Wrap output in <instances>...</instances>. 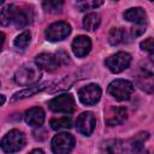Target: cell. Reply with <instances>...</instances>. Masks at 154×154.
<instances>
[{
    "instance_id": "6da1fadb",
    "label": "cell",
    "mask_w": 154,
    "mask_h": 154,
    "mask_svg": "<svg viewBox=\"0 0 154 154\" xmlns=\"http://www.w3.org/2000/svg\"><path fill=\"white\" fill-rule=\"evenodd\" d=\"M136 84L147 93H154V64L150 61H144L138 65L135 73Z\"/></svg>"
},
{
    "instance_id": "7a4b0ae2",
    "label": "cell",
    "mask_w": 154,
    "mask_h": 154,
    "mask_svg": "<svg viewBox=\"0 0 154 154\" xmlns=\"http://www.w3.org/2000/svg\"><path fill=\"white\" fill-rule=\"evenodd\" d=\"M40 78H41L40 67L34 64H24L14 73V82L22 87L35 84L40 81Z\"/></svg>"
},
{
    "instance_id": "3957f363",
    "label": "cell",
    "mask_w": 154,
    "mask_h": 154,
    "mask_svg": "<svg viewBox=\"0 0 154 154\" xmlns=\"http://www.w3.org/2000/svg\"><path fill=\"white\" fill-rule=\"evenodd\" d=\"M135 90L134 84L128 79H114L109 83L107 91L111 96H113L118 101H126L131 97L132 93Z\"/></svg>"
},
{
    "instance_id": "277c9868",
    "label": "cell",
    "mask_w": 154,
    "mask_h": 154,
    "mask_svg": "<svg viewBox=\"0 0 154 154\" xmlns=\"http://www.w3.org/2000/svg\"><path fill=\"white\" fill-rule=\"evenodd\" d=\"M24 146H25V135L17 129L8 131L1 140V149L4 153L7 154L19 152Z\"/></svg>"
},
{
    "instance_id": "5b68a950",
    "label": "cell",
    "mask_w": 154,
    "mask_h": 154,
    "mask_svg": "<svg viewBox=\"0 0 154 154\" xmlns=\"http://www.w3.org/2000/svg\"><path fill=\"white\" fill-rule=\"evenodd\" d=\"M48 107L53 112L58 113H72L76 109V102L71 94H61L53 97L48 102Z\"/></svg>"
},
{
    "instance_id": "8992f818",
    "label": "cell",
    "mask_w": 154,
    "mask_h": 154,
    "mask_svg": "<svg viewBox=\"0 0 154 154\" xmlns=\"http://www.w3.org/2000/svg\"><path fill=\"white\" fill-rule=\"evenodd\" d=\"M51 146L54 154H70L75 147V138L71 134L60 132L52 138Z\"/></svg>"
},
{
    "instance_id": "52a82bcc",
    "label": "cell",
    "mask_w": 154,
    "mask_h": 154,
    "mask_svg": "<svg viewBox=\"0 0 154 154\" xmlns=\"http://www.w3.org/2000/svg\"><path fill=\"white\" fill-rule=\"evenodd\" d=\"M130 64H131V55L126 52H117L116 54H112L105 60L106 67L113 73H119L124 71L130 66Z\"/></svg>"
},
{
    "instance_id": "ba28073f",
    "label": "cell",
    "mask_w": 154,
    "mask_h": 154,
    "mask_svg": "<svg viewBox=\"0 0 154 154\" xmlns=\"http://www.w3.org/2000/svg\"><path fill=\"white\" fill-rule=\"evenodd\" d=\"M71 32V26L66 22H55L46 29V37L48 41L57 42L66 38Z\"/></svg>"
},
{
    "instance_id": "9c48e42d",
    "label": "cell",
    "mask_w": 154,
    "mask_h": 154,
    "mask_svg": "<svg viewBox=\"0 0 154 154\" xmlns=\"http://www.w3.org/2000/svg\"><path fill=\"white\" fill-rule=\"evenodd\" d=\"M101 97V88L97 84H88L78 90V99L83 105L91 106L99 102Z\"/></svg>"
},
{
    "instance_id": "30bf717a",
    "label": "cell",
    "mask_w": 154,
    "mask_h": 154,
    "mask_svg": "<svg viewBox=\"0 0 154 154\" xmlns=\"http://www.w3.org/2000/svg\"><path fill=\"white\" fill-rule=\"evenodd\" d=\"M95 124H96V119H95L94 113L93 112H83L78 116V118L76 120V129L79 134H82L84 136H89L94 131Z\"/></svg>"
},
{
    "instance_id": "8fae6325",
    "label": "cell",
    "mask_w": 154,
    "mask_h": 154,
    "mask_svg": "<svg viewBox=\"0 0 154 154\" xmlns=\"http://www.w3.org/2000/svg\"><path fill=\"white\" fill-rule=\"evenodd\" d=\"M128 118V112L123 107L109 106L105 111V122L108 126H116L124 123Z\"/></svg>"
},
{
    "instance_id": "7c38bea8",
    "label": "cell",
    "mask_w": 154,
    "mask_h": 154,
    "mask_svg": "<svg viewBox=\"0 0 154 154\" xmlns=\"http://www.w3.org/2000/svg\"><path fill=\"white\" fill-rule=\"evenodd\" d=\"M91 49V41L88 36L79 35L77 36L72 42V51L76 57L83 58L85 57Z\"/></svg>"
},
{
    "instance_id": "4fadbf2b",
    "label": "cell",
    "mask_w": 154,
    "mask_h": 154,
    "mask_svg": "<svg viewBox=\"0 0 154 154\" xmlns=\"http://www.w3.org/2000/svg\"><path fill=\"white\" fill-rule=\"evenodd\" d=\"M35 63L36 65L42 69V70H46L48 72H53L55 71L58 67H59V61L57 60V57L55 55H52V54H48V53H42V54H38L36 58H35Z\"/></svg>"
},
{
    "instance_id": "5bb4252c",
    "label": "cell",
    "mask_w": 154,
    "mask_h": 154,
    "mask_svg": "<svg viewBox=\"0 0 154 154\" xmlns=\"http://www.w3.org/2000/svg\"><path fill=\"white\" fill-rule=\"evenodd\" d=\"M126 147L120 140H107L100 146V154H125Z\"/></svg>"
},
{
    "instance_id": "9a60e30c",
    "label": "cell",
    "mask_w": 154,
    "mask_h": 154,
    "mask_svg": "<svg viewBox=\"0 0 154 154\" xmlns=\"http://www.w3.org/2000/svg\"><path fill=\"white\" fill-rule=\"evenodd\" d=\"M24 119L30 126L40 128L45 122V112L41 107H32L25 112Z\"/></svg>"
},
{
    "instance_id": "2e32d148",
    "label": "cell",
    "mask_w": 154,
    "mask_h": 154,
    "mask_svg": "<svg viewBox=\"0 0 154 154\" xmlns=\"http://www.w3.org/2000/svg\"><path fill=\"white\" fill-rule=\"evenodd\" d=\"M124 18H125L128 22L135 23L137 26L146 25V23H147V14H146L144 10L141 8V7H132V8H129L128 11H125Z\"/></svg>"
},
{
    "instance_id": "e0dca14e",
    "label": "cell",
    "mask_w": 154,
    "mask_h": 154,
    "mask_svg": "<svg viewBox=\"0 0 154 154\" xmlns=\"http://www.w3.org/2000/svg\"><path fill=\"white\" fill-rule=\"evenodd\" d=\"M148 138V132H141L129 141V153L130 154H147L143 147L146 140Z\"/></svg>"
},
{
    "instance_id": "ac0fdd59",
    "label": "cell",
    "mask_w": 154,
    "mask_h": 154,
    "mask_svg": "<svg viewBox=\"0 0 154 154\" xmlns=\"http://www.w3.org/2000/svg\"><path fill=\"white\" fill-rule=\"evenodd\" d=\"M31 12L26 8H18L14 6L13 8V18L12 22L17 28H24L30 23Z\"/></svg>"
},
{
    "instance_id": "d6986e66",
    "label": "cell",
    "mask_w": 154,
    "mask_h": 154,
    "mask_svg": "<svg viewBox=\"0 0 154 154\" xmlns=\"http://www.w3.org/2000/svg\"><path fill=\"white\" fill-rule=\"evenodd\" d=\"M47 85H49V83H42L40 85H34V87H26L25 89L16 93L12 97V101H16V100H19V99H24V97H29V96H32L34 94L38 93V91H42L47 88Z\"/></svg>"
},
{
    "instance_id": "ffe728a7",
    "label": "cell",
    "mask_w": 154,
    "mask_h": 154,
    "mask_svg": "<svg viewBox=\"0 0 154 154\" xmlns=\"http://www.w3.org/2000/svg\"><path fill=\"white\" fill-rule=\"evenodd\" d=\"M101 23V17L99 13H95V12H91V13H88L84 18H83V26L85 30L88 31H94L99 28Z\"/></svg>"
},
{
    "instance_id": "44dd1931",
    "label": "cell",
    "mask_w": 154,
    "mask_h": 154,
    "mask_svg": "<svg viewBox=\"0 0 154 154\" xmlns=\"http://www.w3.org/2000/svg\"><path fill=\"white\" fill-rule=\"evenodd\" d=\"M126 36H128V32L124 29H122V28H113L109 31L108 41H109L111 45L116 46V45H119L122 42H125Z\"/></svg>"
},
{
    "instance_id": "7402d4cb",
    "label": "cell",
    "mask_w": 154,
    "mask_h": 154,
    "mask_svg": "<svg viewBox=\"0 0 154 154\" xmlns=\"http://www.w3.org/2000/svg\"><path fill=\"white\" fill-rule=\"evenodd\" d=\"M49 125L53 130H67L72 126V119L70 117L53 118V119H51Z\"/></svg>"
},
{
    "instance_id": "603a6c76",
    "label": "cell",
    "mask_w": 154,
    "mask_h": 154,
    "mask_svg": "<svg viewBox=\"0 0 154 154\" xmlns=\"http://www.w3.org/2000/svg\"><path fill=\"white\" fill-rule=\"evenodd\" d=\"M13 8H14V5H7V6H4L1 8L0 22H1L2 25H8L12 22V18H13Z\"/></svg>"
},
{
    "instance_id": "cb8c5ba5",
    "label": "cell",
    "mask_w": 154,
    "mask_h": 154,
    "mask_svg": "<svg viewBox=\"0 0 154 154\" xmlns=\"http://www.w3.org/2000/svg\"><path fill=\"white\" fill-rule=\"evenodd\" d=\"M63 5H64V2L60 1V0L59 1L58 0H48V1H43V4H42L43 8L49 13H59V12H61Z\"/></svg>"
},
{
    "instance_id": "d4e9b609",
    "label": "cell",
    "mask_w": 154,
    "mask_h": 154,
    "mask_svg": "<svg viewBox=\"0 0 154 154\" xmlns=\"http://www.w3.org/2000/svg\"><path fill=\"white\" fill-rule=\"evenodd\" d=\"M30 40H31V34L29 31H23L22 34H19L16 38H14V46L17 48H20V49H24L28 47V45L30 43Z\"/></svg>"
},
{
    "instance_id": "484cf974",
    "label": "cell",
    "mask_w": 154,
    "mask_h": 154,
    "mask_svg": "<svg viewBox=\"0 0 154 154\" xmlns=\"http://www.w3.org/2000/svg\"><path fill=\"white\" fill-rule=\"evenodd\" d=\"M103 4V1L99 0V1H95V0H89V1H78L77 2V7L79 8V11H87V10H93V8H96L99 6H101Z\"/></svg>"
},
{
    "instance_id": "4316f807",
    "label": "cell",
    "mask_w": 154,
    "mask_h": 154,
    "mask_svg": "<svg viewBox=\"0 0 154 154\" xmlns=\"http://www.w3.org/2000/svg\"><path fill=\"white\" fill-rule=\"evenodd\" d=\"M141 49L147 52L153 59H154V38L153 37H148L146 40H143L141 42Z\"/></svg>"
},
{
    "instance_id": "83f0119b",
    "label": "cell",
    "mask_w": 154,
    "mask_h": 154,
    "mask_svg": "<svg viewBox=\"0 0 154 154\" xmlns=\"http://www.w3.org/2000/svg\"><path fill=\"white\" fill-rule=\"evenodd\" d=\"M55 57H57V60L59 61L60 65H67V64H70V57H69V54L65 51H59L55 54Z\"/></svg>"
},
{
    "instance_id": "f1b7e54d",
    "label": "cell",
    "mask_w": 154,
    "mask_h": 154,
    "mask_svg": "<svg viewBox=\"0 0 154 154\" xmlns=\"http://www.w3.org/2000/svg\"><path fill=\"white\" fill-rule=\"evenodd\" d=\"M29 154H45V153H43V150H42V149H38V148H37V149L31 150Z\"/></svg>"
},
{
    "instance_id": "f546056e",
    "label": "cell",
    "mask_w": 154,
    "mask_h": 154,
    "mask_svg": "<svg viewBox=\"0 0 154 154\" xmlns=\"http://www.w3.org/2000/svg\"><path fill=\"white\" fill-rule=\"evenodd\" d=\"M4 102H5V96H4V95H1V103L4 105Z\"/></svg>"
}]
</instances>
